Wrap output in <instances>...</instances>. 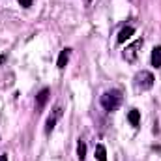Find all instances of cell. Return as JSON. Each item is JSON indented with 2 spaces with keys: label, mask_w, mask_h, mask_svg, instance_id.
Instances as JSON below:
<instances>
[{
  "label": "cell",
  "mask_w": 161,
  "mask_h": 161,
  "mask_svg": "<svg viewBox=\"0 0 161 161\" xmlns=\"http://www.w3.org/2000/svg\"><path fill=\"white\" fill-rule=\"evenodd\" d=\"M122 103V92L120 90H109L101 96V107L107 111V113H113L120 107Z\"/></svg>",
  "instance_id": "cell-1"
},
{
  "label": "cell",
  "mask_w": 161,
  "mask_h": 161,
  "mask_svg": "<svg viewBox=\"0 0 161 161\" xmlns=\"http://www.w3.org/2000/svg\"><path fill=\"white\" fill-rule=\"evenodd\" d=\"M154 75L150 73V71H146V69H142V71H139L137 75H135V86L139 88V90H150L152 86H154Z\"/></svg>",
  "instance_id": "cell-2"
},
{
  "label": "cell",
  "mask_w": 161,
  "mask_h": 161,
  "mask_svg": "<svg viewBox=\"0 0 161 161\" xmlns=\"http://www.w3.org/2000/svg\"><path fill=\"white\" fill-rule=\"evenodd\" d=\"M141 47H142V40H137L135 43H131L129 47H125V51H124L125 62H135L137 60V53H139Z\"/></svg>",
  "instance_id": "cell-3"
},
{
  "label": "cell",
  "mask_w": 161,
  "mask_h": 161,
  "mask_svg": "<svg viewBox=\"0 0 161 161\" xmlns=\"http://www.w3.org/2000/svg\"><path fill=\"white\" fill-rule=\"evenodd\" d=\"M60 114H62V109H60V107H56V109L53 111V114L47 118V124H45V133H51V131L54 129V124H56V120L60 118Z\"/></svg>",
  "instance_id": "cell-4"
},
{
  "label": "cell",
  "mask_w": 161,
  "mask_h": 161,
  "mask_svg": "<svg viewBox=\"0 0 161 161\" xmlns=\"http://www.w3.org/2000/svg\"><path fill=\"white\" fill-rule=\"evenodd\" d=\"M133 34H135V28H133V26H125V28H122L120 34H118V43H124L125 40H129Z\"/></svg>",
  "instance_id": "cell-5"
},
{
  "label": "cell",
  "mask_w": 161,
  "mask_h": 161,
  "mask_svg": "<svg viewBox=\"0 0 161 161\" xmlns=\"http://www.w3.org/2000/svg\"><path fill=\"white\" fill-rule=\"evenodd\" d=\"M152 66L156 68V69H159L161 68V47H154V51H152Z\"/></svg>",
  "instance_id": "cell-6"
},
{
  "label": "cell",
  "mask_w": 161,
  "mask_h": 161,
  "mask_svg": "<svg viewBox=\"0 0 161 161\" xmlns=\"http://www.w3.org/2000/svg\"><path fill=\"white\" fill-rule=\"evenodd\" d=\"M69 54H71V49H64L62 53H60V56H58V68L60 69H64L66 68V64H68V60H69Z\"/></svg>",
  "instance_id": "cell-7"
},
{
  "label": "cell",
  "mask_w": 161,
  "mask_h": 161,
  "mask_svg": "<svg viewBox=\"0 0 161 161\" xmlns=\"http://www.w3.org/2000/svg\"><path fill=\"white\" fill-rule=\"evenodd\" d=\"M47 99H49V88H43L40 94H38V97H36V103H38V107H43Z\"/></svg>",
  "instance_id": "cell-8"
},
{
  "label": "cell",
  "mask_w": 161,
  "mask_h": 161,
  "mask_svg": "<svg viewBox=\"0 0 161 161\" xmlns=\"http://www.w3.org/2000/svg\"><path fill=\"white\" fill-rule=\"evenodd\" d=\"M96 159L97 161H107V150L103 144H97L96 146Z\"/></svg>",
  "instance_id": "cell-9"
},
{
  "label": "cell",
  "mask_w": 161,
  "mask_h": 161,
  "mask_svg": "<svg viewBox=\"0 0 161 161\" xmlns=\"http://www.w3.org/2000/svg\"><path fill=\"white\" fill-rule=\"evenodd\" d=\"M127 118L131 122V125H139V122H141V113H139L137 109H131L129 114H127Z\"/></svg>",
  "instance_id": "cell-10"
},
{
  "label": "cell",
  "mask_w": 161,
  "mask_h": 161,
  "mask_svg": "<svg viewBox=\"0 0 161 161\" xmlns=\"http://www.w3.org/2000/svg\"><path fill=\"white\" fill-rule=\"evenodd\" d=\"M77 158L80 161H84V158H86V142L84 141H79V144H77Z\"/></svg>",
  "instance_id": "cell-11"
},
{
  "label": "cell",
  "mask_w": 161,
  "mask_h": 161,
  "mask_svg": "<svg viewBox=\"0 0 161 161\" xmlns=\"http://www.w3.org/2000/svg\"><path fill=\"white\" fill-rule=\"evenodd\" d=\"M19 4H21L23 8H30V6H32V0H19Z\"/></svg>",
  "instance_id": "cell-12"
},
{
  "label": "cell",
  "mask_w": 161,
  "mask_h": 161,
  "mask_svg": "<svg viewBox=\"0 0 161 161\" xmlns=\"http://www.w3.org/2000/svg\"><path fill=\"white\" fill-rule=\"evenodd\" d=\"M0 161H8V156H6V154H2V156H0Z\"/></svg>",
  "instance_id": "cell-13"
},
{
  "label": "cell",
  "mask_w": 161,
  "mask_h": 161,
  "mask_svg": "<svg viewBox=\"0 0 161 161\" xmlns=\"http://www.w3.org/2000/svg\"><path fill=\"white\" fill-rule=\"evenodd\" d=\"M4 60H6V56H4V54H0V64H2Z\"/></svg>",
  "instance_id": "cell-14"
},
{
  "label": "cell",
  "mask_w": 161,
  "mask_h": 161,
  "mask_svg": "<svg viewBox=\"0 0 161 161\" xmlns=\"http://www.w3.org/2000/svg\"><path fill=\"white\" fill-rule=\"evenodd\" d=\"M84 2H86V4H90V2H92V0H84Z\"/></svg>",
  "instance_id": "cell-15"
}]
</instances>
